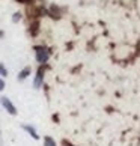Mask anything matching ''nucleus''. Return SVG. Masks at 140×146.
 <instances>
[{"label":"nucleus","mask_w":140,"mask_h":146,"mask_svg":"<svg viewBox=\"0 0 140 146\" xmlns=\"http://www.w3.org/2000/svg\"><path fill=\"white\" fill-rule=\"evenodd\" d=\"M5 89V82H3V78L0 77V90H3Z\"/></svg>","instance_id":"6e6552de"},{"label":"nucleus","mask_w":140,"mask_h":146,"mask_svg":"<svg viewBox=\"0 0 140 146\" xmlns=\"http://www.w3.org/2000/svg\"><path fill=\"white\" fill-rule=\"evenodd\" d=\"M35 53H36V60L39 62L41 65H45L47 60H48V57H50V51H48L45 47H42V45H36L35 47Z\"/></svg>","instance_id":"f257e3e1"},{"label":"nucleus","mask_w":140,"mask_h":146,"mask_svg":"<svg viewBox=\"0 0 140 146\" xmlns=\"http://www.w3.org/2000/svg\"><path fill=\"white\" fill-rule=\"evenodd\" d=\"M0 75H2V77H6V75H8V71H6V68H5L2 63H0Z\"/></svg>","instance_id":"0eeeda50"},{"label":"nucleus","mask_w":140,"mask_h":146,"mask_svg":"<svg viewBox=\"0 0 140 146\" xmlns=\"http://www.w3.org/2000/svg\"><path fill=\"white\" fill-rule=\"evenodd\" d=\"M30 75V68L29 66H26L24 69H21L20 74H18V80H26Z\"/></svg>","instance_id":"39448f33"},{"label":"nucleus","mask_w":140,"mask_h":146,"mask_svg":"<svg viewBox=\"0 0 140 146\" xmlns=\"http://www.w3.org/2000/svg\"><path fill=\"white\" fill-rule=\"evenodd\" d=\"M12 20H14V21H18V20H20V14H18V12H17V14H14Z\"/></svg>","instance_id":"1a4fd4ad"},{"label":"nucleus","mask_w":140,"mask_h":146,"mask_svg":"<svg viewBox=\"0 0 140 146\" xmlns=\"http://www.w3.org/2000/svg\"><path fill=\"white\" fill-rule=\"evenodd\" d=\"M18 2H21V3H30L32 0H18Z\"/></svg>","instance_id":"9d476101"},{"label":"nucleus","mask_w":140,"mask_h":146,"mask_svg":"<svg viewBox=\"0 0 140 146\" xmlns=\"http://www.w3.org/2000/svg\"><path fill=\"white\" fill-rule=\"evenodd\" d=\"M44 146H56V142L50 136H45L44 137Z\"/></svg>","instance_id":"423d86ee"},{"label":"nucleus","mask_w":140,"mask_h":146,"mask_svg":"<svg viewBox=\"0 0 140 146\" xmlns=\"http://www.w3.org/2000/svg\"><path fill=\"white\" fill-rule=\"evenodd\" d=\"M0 102H2V106H3V109L6 110L9 115H17V109H15V106L11 102V100L8 98V96H3L2 100H0Z\"/></svg>","instance_id":"f03ea898"},{"label":"nucleus","mask_w":140,"mask_h":146,"mask_svg":"<svg viewBox=\"0 0 140 146\" xmlns=\"http://www.w3.org/2000/svg\"><path fill=\"white\" fill-rule=\"evenodd\" d=\"M23 129H24V131H27V133H29V134H30V136L33 137L35 140H38V139H39V136H38L36 129H35L33 127H30V125H23Z\"/></svg>","instance_id":"20e7f679"},{"label":"nucleus","mask_w":140,"mask_h":146,"mask_svg":"<svg viewBox=\"0 0 140 146\" xmlns=\"http://www.w3.org/2000/svg\"><path fill=\"white\" fill-rule=\"evenodd\" d=\"M44 71H45V65H41V66L38 68V71H36V77H35V82H33V86L36 89H39L41 84H42V80H44Z\"/></svg>","instance_id":"7ed1b4c3"},{"label":"nucleus","mask_w":140,"mask_h":146,"mask_svg":"<svg viewBox=\"0 0 140 146\" xmlns=\"http://www.w3.org/2000/svg\"><path fill=\"white\" fill-rule=\"evenodd\" d=\"M0 38H3V32L2 30H0Z\"/></svg>","instance_id":"9b49d317"}]
</instances>
